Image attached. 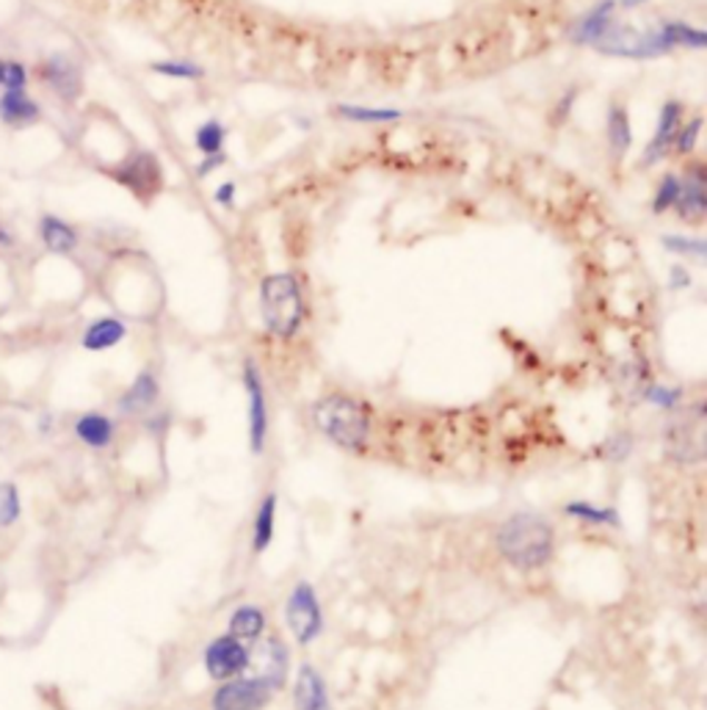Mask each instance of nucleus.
<instances>
[{"label": "nucleus", "instance_id": "1", "mask_svg": "<svg viewBox=\"0 0 707 710\" xmlns=\"http://www.w3.org/2000/svg\"><path fill=\"white\" fill-rule=\"evenodd\" d=\"M500 559L520 572L542 570L556 553V531L539 514L520 512L500 523L495 534Z\"/></svg>", "mask_w": 707, "mask_h": 710}, {"label": "nucleus", "instance_id": "2", "mask_svg": "<svg viewBox=\"0 0 707 710\" xmlns=\"http://www.w3.org/2000/svg\"><path fill=\"white\" fill-rule=\"evenodd\" d=\"M313 421L318 432L337 448L362 454L371 440V412L365 404L352 398V395L332 393L315 401Z\"/></svg>", "mask_w": 707, "mask_h": 710}, {"label": "nucleus", "instance_id": "3", "mask_svg": "<svg viewBox=\"0 0 707 710\" xmlns=\"http://www.w3.org/2000/svg\"><path fill=\"white\" fill-rule=\"evenodd\" d=\"M261 318L277 341H293L307 318L302 283L296 274L277 272L261 279Z\"/></svg>", "mask_w": 707, "mask_h": 710}, {"label": "nucleus", "instance_id": "4", "mask_svg": "<svg viewBox=\"0 0 707 710\" xmlns=\"http://www.w3.org/2000/svg\"><path fill=\"white\" fill-rule=\"evenodd\" d=\"M595 50L602 56H611V59L647 61L671 53V45L666 42L660 26L641 31V28L630 26V22L613 20V26L608 28L606 37L595 45Z\"/></svg>", "mask_w": 707, "mask_h": 710}, {"label": "nucleus", "instance_id": "5", "mask_svg": "<svg viewBox=\"0 0 707 710\" xmlns=\"http://www.w3.org/2000/svg\"><path fill=\"white\" fill-rule=\"evenodd\" d=\"M106 175L141 203L155 199L164 188V164L149 150L128 152L122 160L106 166Z\"/></svg>", "mask_w": 707, "mask_h": 710}, {"label": "nucleus", "instance_id": "6", "mask_svg": "<svg viewBox=\"0 0 707 710\" xmlns=\"http://www.w3.org/2000/svg\"><path fill=\"white\" fill-rule=\"evenodd\" d=\"M31 76L37 78L50 95L59 97L61 102H67V106L78 102L80 95H84V67H80V61L75 59L72 53H67V50H56V53L42 56V59L37 61V67H33Z\"/></svg>", "mask_w": 707, "mask_h": 710}, {"label": "nucleus", "instance_id": "7", "mask_svg": "<svg viewBox=\"0 0 707 710\" xmlns=\"http://www.w3.org/2000/svg\"><path fill=\"white\" fill-rule=\"evenodd\" d=\"M666 456L677 465H697L705 460V404L666 428Z\"/></svg>", "mask_w": 707, "mask_h": 710}, {"label": "nucleus", "instance_id": "8", "mask_svg": "<svg viewBox=\"0 0 707 710\" xmlns=\"http://www.w3.org/2000/svg\"><path fill=\"white\" fill-rule=\"evenodd\" d=\"M285 620L293 639L302 647L313 644L321 631H324V611H321L318 594H315V589L307 581H298L293 586L291 598L285 603Z\"/></svg>", "mask_w": 707, "mask_h": 710}, {"label": "nucleus", "instance_id": "9", "mask_svg": "<svg viewBox=\"0 0 707 710\" xmlns=\"http://www.w3.org/2000/svg\"><path fill=\"white\" fill-rule=\"evenodd\" d=\"M272 697H274V689L268 683H263L261 678H255V674H252V678L238 674V678L224 680V683L218 686V691L213 694L210 708L213 710H263L268 708Z\"/></svg>", "mask_w": 707, "mask_h": 710}, {"label": "nucleus", "instance_id": "10", "mask_svg": "<svg viewBox=\"0 0 707 710\" xmlns=\"http://www.w3.org/2000/svg\"><path fill=\"white\" fill-rule=\"evenodd\" d=\"M249 658L252 650L238 641L235 635H216L208 647H205V672L210 674L213 680L224 683V680H233L238 674H244L249 669Z\"/></svg>", "mask_w": 707, "mask_h": 710}, {"label": "nucleus", "instance_id": "11", "mask_svg": "<svg viewBox=\"0 0 707 710\" xmlns=\"http://www.w3.org/2000/svg\"><path fill=\"white\" fill-rule=\"evenodd\" d=\"M244 391L249 398V443L255 454H261L266 445L268 434V404H266V385H263L261 368L255 359L244 363Z\"/></svg>", "mask_w": 707, "mask_h": 710}, {"label": "nucleus", "instance_id": "12", "mask_svg": "<svg viewBox=\"0 0 707 710\" xmlns=\"http://www.w3.org/2000/svg\"><path fill=\"white\" fill-rule=\"evenodd\" d=\"M683 122H686V106H683L680 100H666L658 111L652 139H649L647 150H644L641 156V166H655L669 156L671 145H675V136Z\"/></svg>", "mask_w": 707, "mask_h": 710}, {"label": "nucleus", "instance_id": "13", "mask_svg": "<svg viewBox=\"0 0 707 710\" xmlns=\"http://www.w3.org/2000/svg\"><path fill=\"white\" fill-rule=\"evenodd\" d=\"M249 667L255 669V678H261L263 683L272 686L274 691L283 689L287 667H291V655H287V647L283 644V639H279V635H268L266 641H261L257 650L252 652Z\"/></svg>", "mask_w": 707, "mask_h": 710}, {"label": "nucleus", "instance_id": "14", "mask_svg": "<svg viewBox=\"0 0 707 710\" xmlns=\"http://www.w3.org/2000/svg\"><path fill=\"white\" fill-rule=\"evenodd\" d=\"M680 221H691V225H699L705 219L707 210V175H705V164H694L688 166L686 177H680V197H677L675 208Z\"/></svg>", "mask_w": 707, "mask_h": 710}, {"label": "nucleus", "instance_id": "15", "mask_svg": "<svg viewBox=\"0 0 707 710\" xmlns=\"http://www.w3.org/2000/svg\"><path fill=\"white\" fill-rule=\"evenodd\" d=\"M45 108L28 89L0 91V122L9 130H28L42 122Z\"/></svg>", "mask_w": 707, "mask_h": 710}, {"label": "nucleus", "instance_id": "16", "mask_svg": "<svg viewBox=\"0 0 707 710\" xmlns=\"http://www.w3.org/2000/svg\"><path fill=\"white\" fill-rule=\"evenodd\" d=\"M37 238L45 246V252L59 257H70L72 252H78L80 246V233L72 221L61 219L56 214H42L37 221Z\"/></svg>", "mask_w": 707, "mask_h": 710}, {"label": "nucleus", "instance_id": "17", "mask_svg": "<svg viewBox=\"0 0 707 710\" xmlns=\"http://www.w3.org/2000/svg\"><path fill=\"white\" fill-rule=\"evenodd\" d=\"M617 20V0H600V3L591 6L583 17L572 26L569 31V42L586 45V48H595L602 37H606L608 28Z\"/></svg>", "mask_w": 707, "mask_h": 710}, {"label": "nucleus", "instance_id": "18", "mask_svg": "<svg viewBox=\"0 0 707 710\" xmlns=\"http://www.w3.org/2000/svg\"><path fill=\"white\" fill-rule=\"evenodd\" d=\"M293 710H332L330 691L313 663H302L293 686Z\"/></svg>", "mask_w": 707, "mask_h": 710}, {"label": "nucleus", "instance_id": "19", "mask_svg": "<svg viewBox=\"0 0 707 710\" xmlns=\"http://www.w3.org/2000/svg\"><path fill=\"white\" fill-rule=\"evenodd\" d=\"M606 139L611 164H622V160L628 158L630 147H634V125H630V114L622 102H611V106H608Z\"/></svg>", "mask_w": 707, "mask_h": 710}, {"label": "nucleus", "instance_id": "20", "mask_svg": "<svg viewBox=\"0 0 707 710\" xmlns=\"http://www.w3.org/2000/svg\"><path fill=\"white\" fill-rule=\"evenodd\" d=\"M128 337V324L119 316H100L89 321L80 335V346L91 354L108 352V348H117L119 343Z\"/></svg>", "mask_w": 707, "mask_h": 710}, {"label": "nucleus", "instance_id": "21", "mask_svg": "<svg viewBox=\"0 0 707 710\" xmlns=\"http://www.w3.org/2000/svg\"><path fill=\"white\" fill-rule=\"evenodd\" d=\"M160 398V382L153 371H141L130 387L119 395L117 406L122 415H141V412H149Z\"/></svg>", "mask_w": 707, "mask_h": 710}, {"label": "nucleus", "instance_id": "22", "mask_svg": "<svg viewBox=\"0 0 707 710\" xmlns=\"http://www.w3.org/2000/svg\"><path fill=\"white\" fill-rule=\"evenodd\" d=\"M72 432L86 448L106 451L108 445L114 443V437H117V423L108 415H102V412H84V415L75 421Z\"/></svg>", "mask_w": 707, "mask_h": 710}, {"label": "nucleus", "instance_id": "23", "mask_svg": "<svg viewBox=\"0 0 707 710\" xmlns=\"http://www.w3.org/2000/svg\"><path fill=\"white\" fill-rule=\"evenodd\" d=\"M335 117L346 119V122H354V125H390V122H401V119H404V111H399V108H387V106L337 102Z\"/></svg>", "mask_w": 707, "mask_h": 710}, {"label": "nucleus", "instance_id": "24", "mask_svg": "<svg viewBox=\"0 0 707 710\" xmlns=\"http://www.w3.org/2000/svg\"><path fill=\"white\" fill-rule=\"evenodd\" d=\"M227 628L229 635H235L238 641L249 644V641H257L263 631H266V614H263V609H257V605H238V609L229 614Z\"/></svg>", "mask_w": 707, "mask_h": 710}, {"label": "nucleus", "instance_id": "25", "mask_svg": "<svg viewBox=\"0 0 707 710\" xmlns=\"http://www.w3.org/2000/svg\"><path fill=\"white\" fill-rule=\"evenodd\" d=\"M274 523H277V495L268 492L261 501L255 514V529H252V551L266 553V548L274 540Z\"/></svg>", "mask_w": 707, "mask_h": 710}, {"label": "nucleus", "instance_id": "26", "mask_svg": "<svg viewBox=\"0 0 707 710\" xmlns=\"http://www.w3.org/2000/svg\"><path fill=\"white\" fill-rule=\"evenodd\" d=\"M660 31H664L666 42L675 48H688V50H703L707 48V33L703 28L691 26V22L683 20H664L660 22Z\"/></svg>", "mask_w": 707, "mask_h": 710}, {"label": "nucleus", "instance_id": "27", "mask_svg": "<svg viewBox=\"0 0 707 710\" xmlns=\"http://www.w3.org/2000/svg\"><path fill=\"white\" fill-rule=\"evenodd\" d=\"M194 145H197L203 156H218V152H224V145H227V125L222 119H208V122H203L194 130Z\"/></svg>", "mask_w": 707, "mask_h": 710}, {"label": "nucleus", "instance_id": "28", "mask_svg": "<svg viewBox=\"0 0 707 710\" xmlns=\"http://www.w3.org/2000/svg\"><path fill=\"white\" fill-rule=\"evenodd\" d=\"M564 514L567 517L583 520V523H591V525H619V514L613 512V509L595 506V503H589V501L567 503Z\"/></svg>", "mask_w": 707, "mask_h": 710}, {"label": "nucleus", "instance_id": "29", "mask_svg": "<svg viewBox=\"0 0 707 710\" xmlns=\"http://www.w3.org/2000/svg\"><path fill=\"white\" fill-rule=\"evenodd\" d=\"M31 86V67L11 56H0V91L28 89Z\"/></svg>", "mask_w": 707, "mask_h": 710}, {"label": "nucleus", "instance_id": "30", "mask_svg": "<svg viewBox=\"0 0 707 710\" xmlns=\"http://www.w3.org/2000/svg\"><path fill=\"white\" fill-rule=\"evenodd\" d=\"M149 70L160 78H169V80H199L205 76V70L199 65L188 59H160L149 65Z\"/></svg>", "mask_w": 707, "mask_h": 710}, {"label": "nucleus", "instance_id": "31", "mask_svg": "<svg viewBox=\"0 0 707 710\" xmlns=\"http://www.w3.org/2000/svg\"><path fill=\"white\" fill-rule=\"evenodd\" d=\"M22 517L20 486L14 481H0V529H11Z\"/></svg>", "mask_w": 707, "mask_h": 710}, {"label": "nucleus", "instance_id": "32", "mask_svg": "<svg viewBox=\"0 0 707 710\" xmlns=\"http://www.w3.org/2000/svg\"><path fill=\"white\" fill-rule=\"evenodd\" d=\"M660 246H664L666 252H671V255H677V257H691V260H697V263H705V257H707V244H705V238L675 236V233H669V236L660 238Z\"/></svg>", "mask_w": 707, "mask_h": 710}, {"label": "nucleus", "instance_id": "33", "mask_svg": "<svg viewBox=\"0 0 707 710\" xmlns=\"http://www.w3.org/2000/svg\"><path fill=\"white\" fill-rule=\"evenodd\" d=\"M677 197H680V175L669 171V175L660 177V183L655 186L652 194V214L655 216H664L666 210L675 208Z\"/></svg>", "mask_w": 707, "mask_h": 710}, {"label": "nucleus", "instance_id": "34", "mask_svg": "<svg viewBox=\"0 0 707 710\" xmlns=\"http://www.w3.org/2000/svg\"><path fill=\"white\" fill-rule=\"evenodd\" d=\"M703 117H694L688 119V122H683L675 136V145H671V152H677V156H691L699 145V136H703Z\"/></svg>", "mask_w": 707, "mask_h": 710}, {"label": "nucleus", "instance_id": "35", "mask_svg": "<svg viewBox=\"0 0 707 710\" xmlns=\"http://www.w3.org/2000/svg\"><path fill=\"white\" fill-rule=\"evenodd\" d=\"M644 398L652 406H658V410H677L683 401V391L669 385H649L647 391H644Z\"/></svg>", "mask_w": 707, "mask_h": 710}, {"label": "nucleus", "instance_id": "36", "mask_svg": "<svg viewBox=\"0 0 707 710\" xmlns=\"http://www.w3.org/2000/svg\"><path fill=\"white\" fill-rule=\"evenodd\" d=\"M630 448H634V440H630V434H617V437H611L606 443V454L611 456V460H625V456L630 454Z\"/></svg>", "mask_w": 707, "mask_h": 710}, {"label": "nucleus", "instance_id": "37", "mask_svg": "<svg viewBox=\"0 0 707 710\" xmlns=\"http://www.w3.org/2000/svg\"><path fill=\"white\" fill-rule=\"evenodd\" d=\"M224 164H227V156H224V152H218V156H203V160L194 166V177H197V180H205V177L213 175V171L222 169Z\"/></svg>", "mask_w": 707, "mask_h": 710}, {"label": "nucleus", "instance_id": "38", "mask_svg": "<svg viewBox=\"0 0 707 710\" xmlns=\"http://www.w3.org/2000/svg\"><path fill=\"white\" fill-rule=\"evenodd\" d=\"M235 191H238V186H235L233 180L222 183V186H218L216 191H213V203H216L218 208H224V210L235 208Z\"/></svg>", "mask_w": 707, "mask_h": 710}, {"label": "nucleus", "instance_id": "39", "mask_svg": "<svg viewBox=\"0 0 707 710\" xmlns=\"http://www.w3.org/2000/svg\"><path fill=\"white\" fill-rule=\"evenodd\" d=\"M691 272H688L686 266H680V263H675V266L669 268V288L671 290H688L691 288Z\"/></svg>", "mask_w": 707, "mask_h": 710}, {"label": "nucleus", "instance_id": "40", "mask_svg": "<svg viewBox=\"0 0 707 710\" xmlns=\"http://www.w3.org/2000/svg\"><path fill=\"white\" fill-rule=\"evenodd\" d=\"M14 246H17V236H14V233H11L6 225H0V252H3V249H14Z\"/></svg>", "mask_w": 707, "mask_h": 710}, {"label": "nucleus", "instance_id": "41", "mask_svg": "<svg viewBox=\"0 0 707 710\" xmlns=\"http://www.w3.org/2000/svg\"><path fill=\"white\" fill-rule=\"evenodd\" d=\"M647 0H617V9H638V6H644Z\"/></svg>", "mask_w": 707, "mask_h": 710}]
</instances>
